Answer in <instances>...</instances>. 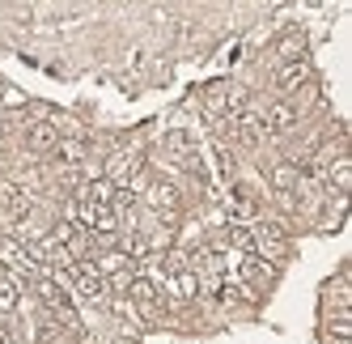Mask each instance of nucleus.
<instances>
[{
    "label": "nucleus",
    "mask_w": 352,
    "mask_h": 344,
    "mask_svg": "<svg viewBox=\"0 0 352 344\" xmlns=\"http://www.w3.org/2000/svg\"><path fill=\"white\" fill-rule=\"evenodd\" d=\"M234 277L242 281L246 293H255V298H259V289H267V285L276 281V268H272L267 259H259V255H242L238 268H234Z\"/></svg>",
    "instance_id": "obj_1"
},
{
    "label": "nucleus",
    "mask_w": 352,
    "mask_h": 344,
    "mask_svg": "<svg viewBox=\"0 0 352 344\" xmlns=\"http://www.w3.org/2000/svg\"><path fill=\"white\" fill-rule=\"evenodd\" d=\"M148 208H153L157 217H170V213H179L183 208V191L174 187L170 179H157V183H148Z\"/></svg>",
    "instance_id": "obj_2"
},
{
    "label": "nucleus",
    "mask_w": 352,
    "mask_h": 344,
    "mask_svg": "<svg viewBox=\"0 0 352 344\" xmlns=\"http://www.w3.org/2000/svg\"><path fill=\"white\" fill-rule=\"evenodd\" d=\"M310 60L301 56V60H289V64H280V72H276V89L280 94H293V89H301V85H310Z\"/></svg>",
    "instance_id": "obj_3"
},
{
    "label": "nucleus",
    "mask_w": 352,
    "mask_h": 344,
    "mask_svg": "<svg viewBox=\"0 0 352 344\" xmlns=\"http://www.w3.org/2000/svg\"><path fill=\"white\" fill-rule=\"evenodd\" d=\"M306 115V107H297V103H276V107H267V132H285V128H293L297 119Z\"/></svg>",
    "instance_id": "obj_4"
},
{
    "label": "nucleus",
    "mask_w": 352,
    "mask_h": 344,
    "mask_svg": "<svg viewBox=\"0 0 352 344\" xmlns=\"http://www.w3.org/2000/svg\"><path fill=\"white\" fill-rule=\"evenodd\" d=\"M56 144H60V136H56V128L52 124H30L26 128V149L30 153H56Z\"/></svg>",
    "instance_id": "obj_5"
},
{
    "label": "nucleus",
    "mask_w": 352,
    "mask_h": 344,
    "mask_svg": "<svg viewBox=\"0 0 352 344\" xmlns=\"http://www.w3.org/2000/svg\"><path fill=\"white\" fill-rule=\"evenodd\" d=\"M34 293H38V298H43L47 306H52V310H64V306H72V302H68V293L60 289V281H56L52 272L34 277Z\"/></svg>",
    "instance_id": "obj_6"
},
{
    "label": "nucleus",
    "mask_w": 352,
    "mask_h": 344,
    "mask_svg": "<svg viewBox=\"0 0 352 344\" xmlns=\"http://www.w3.org/2000/svg\"><path fill=\"white\" fill-rule=\"evenodd\" d=\"M327 183H331L336 195H348V183H352V162H348V153H340L331 166H327Z\"/></svg>",
    "instance_id": "obj_7"
},
{
    "label": "nucleus",
    "mask_w": 352,
    "mask_h": 344,
    "mask_svg": "<svg viewBox=\"0 0 352 344\" xmlns=\"http://www.w3.org/2000/svg\"><path fill=\"white\" fill-rule=\"evenodd\" d=\"M297 179H301V175H297V166H293V162L272 166V187H276V191H285V195L297 191Z\"/></svg>",
    "instance_id": "obj_8"
},
{
    "label": "nucleus",
    "mask_w": 352,
    "mask_h": 344,
    "mask_svg": "<svg viewBox=\"0 0 352 344\" xmlns=\"http://www.w3.org/2000/svg\"><path fill=\"white\" fill-rule=\"evenodd\" d=\"M225 242L242 255H255V234H250V226H230L225 230Z\"/></svg>",
    "instance_id": "obj_9"
},
{
    "label": "nucleus",
    "mask_w": 352,
    "mask_h": 344,
    "mask_svg": "<svg viewBox=\"0 0 352 344\" xmlns=\"http://www.w3.org/2000/svg\"><path fill=\"white\" fill-rule=\"evenodd\" d=\"M301 47H306V34L301 30H289L285 39H280V60L289 64V60H301Z\"/></svg>",
    "instance_id": "obj_10"
},
{
    "label": "nucleus",
    "mask_w": 352,
    "mask_h": 344,
    "mask_svg": "<svg viewBox=\"0 0 352 344\" xmlns=\"http://www.w3.org/2000/svg\"><path fill=\"white\" fill-rule=\"evenodd\" d=\"M327 344H348V340H331V336H327Z\"/></svg>",
    "instance_id": "obj_11"
}]
</instances>
